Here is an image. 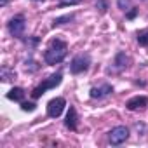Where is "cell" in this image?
I'll use <instances>...</instances> for the list:
<instances>
[{
	"label": "cell",
	"mask_w": 148,
	"mask_h": 148,
	"mask_svg": "<svg viewBox=\"0 0 148 148\" xmlns=\"http://www.w3.org/2000/svg\"><path fill=\"white\" fill-rule=\"evenodd\" d=\"M66 54H68V45H66V42L56 38V40H52L51 45L45 49V52H44V61H45L47 64H59V63L66 58Z\"/></svg>",
	"instance_id": "1"
},
{
	"label": "cell",
	"mask_w": 148,
	"mask_h": 148,
	"mask_svg": "<svg viewBox=\"0 0 148 148\" xmlns=\"http://www.w3.org/2000/svg\"><path fill=\"white\" fill-rule=\"evenodd\" d=\"M61 80H63V75L58 71V73H54V75H51L49 79H45L38 87H35L33 89V92H32V96L37 99V98H40L45 91H49V89H54V87H58L59 84H61Z\"/></svg>",
	"instance_id": "2"
},
{
	"label": "cell",
	"mask_w": 148,
	"mask_h": 148,
	"mask_svg": "<svg viewBox=\"0 0 148 148\" xmlns=\"http://www.w3.org/2000/svg\"><path fill=\"white\" fill-rule=\"evenodd\" d=\"M127 138H129V129H127L125 125H117V127H113V129L108 132V141H110V145H113V146L122 145Z\"/></svg>",
	"instance_id": "3"
},
{
	"label": "cell",
	"mask_w": 148,
	"mask_h": 148,
	"mask_svg": "<svg viewBox=\"0 0 148 148\" xmlns=\"http://www.w3.org/2000/svg\"><path fill=\"white\" fill-rule=\"evenodd\" d=\"M89 64H91L89 54H79V56H75L71 59L70 70H71V73H82V71H86L89 68Z\"/></svg>",
	"instance_id": "4"
},
{
	"label": "cell",
	"mask_w": 148,
	"mask_h": 148,
	"mask_svg": "<svg viewBox=\"0 0 148 148\" xmlns=\"http://www.w3.org/2000/svg\"><path fill=\"white\" fill-rule=\"evenodd\" d=\"M25 28H26V19H25L23 14H18L9 21V32H11L12 37H21Z\"/></svg>",
	"instance_id": "5"
},
{
	"label": "cell",
	"mask_w": 148,
	"mask_h": 148,
	"mask_svg": "<svg viewBox=\"0 0 148 148\" xmlns=\"http://www.w3.org/2000/svg\"><path fill=\"white\" fill-rule=\"evenodd\" d=\"M64 106H66L64 98H54V99H51V101L47 103V115H49L51 119H58V117L63 113Z\"/></svg>",
	"instance_id": "6"
},
{
	"label": "cell",
	"mask_w": 148,
	"mask_h": 148,
	"mask_svg": "<svg viewBox=\"0 0 148 148\" xmlns=\"http://www.w3.org/2000/svg\"><path fill=\"white\" fill-rule=\"evenodd\" d=\"M146 105H148V98L146 96H134V98H131L125 103V106L129 110H139V108H145Z\"/></svg>",
	"instance_id": "7"
},
{
	"label": "cell",
	"mask_w": 148,
	"mask_h": 148,
	"mask_svg": "<svg viewBox=\"0 0 148 148\" xmlns=\"http://www.w3.org/2000/svg\"><path fill=\"white\" fill-rule=\"evenodd\" d=\"M112 91H113V89H112V86H108V84H105V86H101V87H92V89H91V98H94V99L105 98V96H108Z\"/></svg>",
	"instance_id": "8"
},
{
	"label": "cell",
	"mask_w": 148,
	"mask_h": 148,
	"mask_svg": "<svg viewBox=\"0 0 148 148\" xmlns=\"http://www.w3.org/2000/svg\"><path fill=\"white\" fill-rule=\"evenodd\" d=\"M66 127L68 129H71V131H75L77 129V110L73 108V106H70V110H68V115H66Z\"/></svg>",
	"instance_id": "9"
},
{
	"label": "cell",
	"mask_w": 148,
	"mask_h": 148,
	"mask_svg": "<svg viewBox=\"0 0 148 148\" xmlns=\"http://www.w3.org/2000/svg\"><path fill=\"white\" fill-rule=\"evenodd\" d=\"M7 98H9L11 101L23 103V99H25V89H23V87H12V89L7 92Z\"/></svg>",
	"instance_id": "10"
},
{
	"label": "cell",
	"mask_w": 148,
	"mask_h": 148,
	"mask_svg": "<svg viewBox=\"0 0 148 148\" xmlns=\"http://www.w3.org/2000/svg\"><path fill=\"white\" fill-rule=\"evenodd\" d=\"M127 66V56L124 52H119L117 58H115V68L117 70H124Z\"/></svg>",
	"instance_id": "11"
},
{
	"label": "cell",
	"mask_w": 148,
	"mask_h": 148,
	"mask_svg": "<svg viewBox=\"0 0 148 148\" xmlns=\"http://www.w3.org/2000/svg\"><path fill=\"white\" fill-rule=\"evenodd\" d=\"M0 77H2V80L4 82H9V80H12L14 77H16V73H14V70H9V68H2V71H0Z\"/></svg>",
	"instance_id": "12"
},
{
	"label": "cell",
	"mask_w": 148,
	"mask_h": 148,
	"mask_svg": "<svg viewBox=\"0 0 148 148\" xmlns=\"http://www.w3.org/2000/svg\"><path fill=\"white\" fill-rule=\"evenodd\" d=\"M73 14H64V16H59V18H56L54 19V23H52V26H59V25H64V23H70V21H73Z\"/></svg>",
	"instance_id": "13"
},
{
	"label": "cell",
	"mask_w": 148,
	"mask_h": 148,
	"mask_svg": "<svg viewBox=\"0 0 148 148\" xmlns=\"http://www.w3.org/2000/svg\"><path fill=\"white\" fill-rule=\"evenodd\" d=\"M138 42H139V45L148 47V30H145V32H139V33H138Z\"/></svg>",
	"instance_id": "14"
},
{
	"label": "cell",
	"mask_w": 148,
	"mask_h": 148,
	"mask_svg": "<svg viewBox=\"0 0 148 148\" xmlns=\"http://www.w3.org/2000/svg\"><path fill=\"white\" fill-rule=\"evenodd\" d=\"M35 108H37L35 103H26V101L21 103V110H23V112H35Z\"/></svg>",
	"instance_id": "15"
},
{
	"label": "cell",
	"mask_w": 148,
	"mask_h": 148,
	"mask_svg": "<svg viewBox=\"0 0 148 148\" xmlns=\"http://www.w3.org/2000/svg\"><path fill=\"white\" fill-rule=\"evenodd\" d=\"M96 9H99V12H106L108 2H106V0H98V2H96Z\"/></svg>",
	"instance_id": "16"
},
{
	"label": "cell",
	"mask_w": 148,
	"mask_h": 148,
	"mask_svg": "<svg viewBox=\"0 0 148 148\" xmlns=\"http://www.w3.org/2000/svg\"><path fill=\"white\" fill-rule=\"evenodd\" d=\"M117 5H119V9H122V11H127V7L131 5V2H129V0H117Z\"/></svg>",
	"instance_id": "17"
},
{
	"label": "cell",
	"mask_w": 148,
	"mask_h": 148,
	"mask_svg": "<svg viewBox=\"0 0 148 148\" xmlns=\"http://www.w3.org/2000/svg\"><path fill=\"white\" fill-rule=\"evenodd\" d=\"M26 70H28V71H37V70H38V66H37V63H35L33 59H30V64L26 63Z\"/></svg>",
	"instance_id": "18"
},
{
	"label": "cell",
	"mask_w": 148,
	"mask_h": 148,
	"mask_svg": "<svg viewBox=\"0 0 148 148\" xmlns=\"http://www.w3.org/2000/svg\"><path fill=\"white\" fill-rule=\"evenodd\" d=\"M80 0H59V5H75Z\"/></svg>",
	"instance_id": "19"
},
{
	"label": "cell",
	"mask_w": 148,
	"mask_h": 148,
	"mask_svg": "<svg viewBox=\"0 0 148 148\" xmlns=\"http://www.w3.org/2000/svg\"><path fill=\"white\" fill-rule=\"evenodd\" d=\"M136 14H138V9H134V7H131V11L125 14V18L127 19H132V18H136Z\"/></svg>",
	"instance_id": "20"
},
{
	"label": "cell",
	"mask_w": 148,
	"mask_h": 148,
	"mask_svg": "<svg viewBox=\"0 0 148 148\" xmlns=\"http://www.w3.org/2000/svg\"><path fill=\"white\" fill-rule=\"evenodd\" d=\"M7 2H9V0H0V5L5 7V5H7Z\"/></svg>",
	"instance_id": "21"
}]
</instances>
